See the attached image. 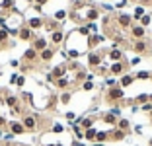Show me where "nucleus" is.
<instances>
[{
  "mask_svg": "<svg viewBox=\"0 0 152 146\" xmlns=\"http://www.w3.org/2000/svg\"><path fill=\"white\" fill-rule=\"evenodd\" d=\"M45 78L58 92H74L88 80V70L78 61H64L51 68Z\"/></svg>",
  "mask_w": 152,
  "mask_h": 146,
  "instance_id": "obj_1",
  "label": "nucleus"
},
{
  "mask_svg": "<svg viewBox=\"0 0 152 146\" xmlns=\"http://www.w3.org/2000/svg\"><path fill=\"white\" fill-rule=\"evenodd\" d=\"M90 37H92V33H90V29L86 26L74 27L68 33H64L63 49H64V55H66L68 61H78L80 57H86L92 51Z\"/></svg>",
  "mask_w": 152,
  "mask_h": 146,
  "instance_id": "obj_2",
  "label": "nucleus"
},
{
  "mask_svg": "<svg viewBox=\"0 0 152 146\" xmlns=\"http://www.w3.org/2000/svg\"><path fill=\"white\" fill-rule=\"evenodd\" d=\"M102 16V6L92 2V0H72L70 10H68V20L76 23V27L94 23Z\"/></svg>",
  "mask_w": 152,
  "mask_h": 146,
  "instance_id": "obj_3",
  "label": "nucleus"
},
{
  "mask_svg": "<svg viewBox=\"0 0 152 146\" xmlns=\"http://www.w3.org/2000/svg\"><path fill=\"white\" fill-rule=\"evenodd\" d=\"M72 0H47L41 6V12L45 14L43 18H51L55 22L63 23L68 18V10H70Z\"/></svg>",
  "mask_w": 152,
  "mask_h": 146,
  "instance_id": "obj_4",
  "label": "nucleus"
},
{
  "mask_svg": "<svg viewBox=\"0 0 152 146\" xmlns=\"http://www.w3.org/2000/svg\"><path fill=\"white\" fill-rule=\"evenodd\" d=\"M57 101H58V97L55 96V92H51V90L45 88V86H39L37 92L31 93L29 105H31L35 111H51V109H55Z\"/></svg>",
  "mask_w": 152,
  "mask_h": 146,
  "instance_id": "obj_5",
  "label": "nucleus"
},
{
  "mask_svg": "<svg viewBox=\"0 0 152 146\" xmlns=\"http://www.w3.org/2000/svg\"><path fill=\"white\" fill-rule=\"evenodd\" d=\"M23 26H26V14H22V12L12 10V12L0 16V27L8 31L10 37H18L20 29H22Z\"/></svg>",
  "mask_w": 152,
  "mask_h": 146,
  "instance_id": "obj_6",
  "label": "nucleus"
},
{
  "mask_svg": "<svg viewBox=\"0 0 152 146\" xmlns=\"http://www.w3.org/2000/svg\"><path fill=\"white\" fill-rule=\"evenodd\" d=\"M20 121H22L23 128H26V133H37L41 128V125H43V117L39 115V113H33V111H27V113H23L22 117H20Z\"/></svg>",
  "mask_w": 152,
  "mask_h": 146,
  "instance_id": "obj_7",
  "label": "nucleus"
},
{
  "mask_svg": "<svg viewBox=\"0 0 152 146\" xmlns=\"http://www.w3.org/2000/svg\"><path fill=\"white\" fill-rule=\"evenodd\" d=\"M105 101L115 105V107H123V101H125V92H123V88H121V86L105 88Z\"/></svg>",
  "mask_w": 152,
  "mask_h": 146,
  "instance_id": "obj_8",
  "label": "nucleus"
},
{
  "mask_svg": "<svg viewBox=\"0 0 152 146\" xmlns=\"http://www.w3.org/2000/svg\"><path fill=\"white\" fill-rule=\"evenodd\" d=\"M131 68V62L127 61V58H123V61H117V62H111L109 64V76H113V78H121L123 74H127Z\"/></svg>",
  "mask_w": 152,
  "mask_h": 146,
  "instance_id": "obj_9",
  "label": "nucleus"
},
{
  "mask_svg": "<svg viewBox=\"0 0 152 146\" xmlns=\"http://www.w3.org/2000/svg\"><path fill=\"white\" fill-rule=\"evenodd\" d=\"M131 51L133 53H137L140 57V55H150V51H152V41H148V39H137V41H133L131 39Z\"/></svg>",
  "mask_w": 152,
  "mask_h": 146,
  "instance_id": "obj_10",
  "label": "nucleus"
},
{
  "mask_svg": "<svg viewBox=\"0 0 152 146\" xmlns=\"http://www.w3.org/2000/svg\"><path fill=\"white\" fill-rule=\"evenodd\" d=\"M129 37L133 41H137V39H146V27H142L139 22H133V26H131V29H129Z\"/></svg>",
  "mask_w": 152,
  "mask_h": 146,
  "instance_id": "obj_11",
  "label": "nucleus"
},
{
  "mask_svg": "<svg viewBox=\"0 0 152 146\" xmlns=\"http://www.w3.org/2000/svg\"><path fill=\"white\" fill-rule=\"evenodd\" d=\"M26 26L29 27V29H33V31H37V29H41V27L45 26V18L43 16H26Z\"/></svg>",
  "mask_w": 152,
  "mask_h": 146,
  "instance_id": "obj_12",
  "label": "nucleus"
},
{
  "mask_svg": "<svg viewBox=\"0 0 152 146\" xmlns=\"http://www.w3.org/2000/svg\"><path fill=\"white\" fill-rule=\"evenodd\" d=\"M6 131H8V133H12L14 137H16V134H26V128H23V125H22V121H20V119L8 121V127H6Z\"/></svg>",
  "mask_w": 152,
  "mask_h": 146,
  "instance_id": "obj_13",
  "label": "nucleus"
},
{
  "mask_svg": "<svg viewBox=\"0 0 152 146\" xmlns=\"http://www.w3.org/2000/svg\"><path fill=\"white\" fill-rule=\"evenodd\" d=\"M10 47H14L12 37H10V33L6 29L0 27V51H6V49H10Z\"/></svg>",
  "mask_w": 152,
  "mask_h": 146,
  "instance_id": "obj_14",
  "label": "nucleus"
},
{
  "mask_svg": "<svg viewBox=\"0 0 152 146\" xmlns=\"http://www.w3.org/2000/svg\"><path fill=\"white\" fill-rule=\"evenodd\" d=\"M107 58H109V62L123 61L125 58V51L119 49V47H111V49H107Z\"/></svg>",
  "mask_w": 152,
  "mask_h": 146,
  "instance_id": "obj_15",
  "label": "nucleus"
},
{
  "mask_svg": "<svg viewBox=\"0 0 152 146\" xmlns=\"http://www.w3.org/2000/svg\"><path fill=\"white\" fill-rule=\"evenodd\" d=\"M63 43H64V33H63V29H57V31H53V33H51V47L58 49V47H61Z\"/></svg>",
  "mask_w": 152,
  "mask_h": 146,
  "instance_id": "obj_16",
  "label": "nucleus"
},
{
  "mask_svg": "<svg viewBox=\"0 0 152 146\" xmlns=\"http://www.w3.org/2000/svg\"><path fill=\"white\" fill-rule=\"evenodd\" d=\"M33 8V0H14V10L26 14V10Z\"/></svg>",
  "mask_w": 152,
  "mask_h": 146,
  "instance_id": "obj_17",
  "label": "nucleus"
},
{
  "mask_svg": "<svg viewBox=\"0 0 152 146\" xmlns=\"http://www.w3.org/2000/svg\"><path fill=\"white\" fill-rule=\"evenodd\" d=\"M55 55H57V49H55V47H51V45H49L47 49H43V51L39 53V61H41V62H51V61H53V57H55Z\"/></svg>",
  "mask_w": 152,
  "mask_h": 146,
  "instance_id": "obj_18",
  "label": "nucleus"
},
{
  "mask_svg": "<svg viewBox=\"0 0 152 146\" xmlns=\"http://www.w3.org/2000/svg\"><path fill=\"white\" fill-rule=\"evenodd\" d=\"M35 37H37V35H35V31L29 29L27 26H23L22 29H20V33H18V39H20V41H33Z\"/></svg>",
  "mask_w": 152,
  "mask_h": 146,
  "instance_id": "obj_19",
  "label": "nucleus"
},
{
  "mask_svg": "<svg viewBox=\"0 0 152 146\" xmlns=\"http://www.w3.org/2000/svg\"><path fill=\"white\" fill-rule=\"evenodd\" d=\"M43 29H45V31H49V33H53V31H57V29H63V23L55 22V20H51V18H45Z\"/></svg>",
  "mask_w": 152,
  "mask_h": 146,
  "instance_id": "obj_20",
  "label": "nucleus"
},
{
  "mask_svg": "<svg viewBox=\"0 0 152 146\" xmlns=\"http://www.w3.org/2000/svg\"><path fill=\"white\" fill-rule=\"evenodd\" d=\"M31 47L35 49L37 53H41L43 49H47V47H49V43H47V39H45V37H35V39L31 41Z\"/></svg>",
  "mask_w": 152,
  "mask_h": 146,
  "instance_id": "obj_21",
  "label": "nucleus"
},
{
  "mask_svg": "<svg viewBox=\"0 0 152 146\" xmlns=\"http://www.w3.org/2000/svg\"><path fill=\"white\" fill-rule=\"evenodd\" d=\"M133 82H134V74H131V72H127V74H123V76L119 78V86H121L123 90L129 88V86L133 84Z\"/></svg>",
  "mask_w": 152,
  "mask_h": 146,
  "instance_id": "obj_22",
  "label": "nucleus"
},
{
  "mask_svg": "<svg viewBox=\"0 0 152 146\" xmlns=\"http://www.w3.org/2000/svg\"><path fill=\"white\" fill-rule=\"evenodd\" d=\"M12 10H14V0H0V16H4Z\"/></svg>",
  "mask_w": 152,
  "mask_h": 146,
  "instance_id": "obj_23",
  "label": "nucleus"
},
{
  "mask_svg": "<svg viewBox=\"0 0 152 146\" xmlns=\"http://www.w3.org/2000/svg\"><path fill=\"white\" fill-rule=\"evenodd\" d=\"M127 137V133H123V131H119V128H113L111 133H109V142H119V140H123V138Z\"/></svg>",
  "mask_w": 152,
  "mask_h": 146,
  "instance_id": "obj_24",
  "label": "nucleus"
},
{
  "mask_svg": "<svg viewBox=\"0 0 152 146\" xmlns=\"http://www.w3.org/2000/svg\"><path fill=\"white\" fill-rule=\"evenodd\" d=\"M117 128L119 131H123V133H127L129 134V128H131V123H129V119H117Z\"/></svg>",
  "mask_w": 152,
  "mask_h": 146,
  "instance_id": "obj_25",
  "label": "nucleus"
},
{
  "mask_svg": "<svg viewBox=\"0 0 152 146\" xmlns=\"http://www.w3.org/2000/svg\"><path fill=\"white\" fill-rule=\"evenodd\" d=\"M80 90H84V92H92L94 90V74H88V80L80 86Z\"/></svg>",
  "mask_w": 152,
  "mask_h": 146,
  "instance_id": "obj_26",
  "label": "nucleus"
},
{
  "mask_svg": "<svg viewBox=\"0 0 152 146\" xmlns=\"http://www.w3.org/2000/svg\"><path fill=\"white\" fill-rule=\"evenodd\" d=\"M131 4L142 6V8H152V0H129Z\"/></svg>",
  "mask_w": 152,
  "mask_h": 146,
  "instance_id": "obj_27",
  "label": "nucleus"
},
{
  "mask_svg": "<svg viewBox=\"0 0 152 146\" xmlns=\"http://www.w3.org/2000/svg\"><path fill=\"white\" fill-rule=\"evenodd\" d=\"M70 97H72V92H61V96H58V101L64 105V103L70 101Z\"/></svg>",
  "mask_w": 152,
  "mask_h": 146,
  "instance_id": "obj_28",
  "label": "nucleus"
},
{
  "mask_svg": "<svg viewBox=\"0 0 152 146\" xmlns=\"http://www.w3.org/2000/svg\"><path fill=\"white\" fill-rule=\"evenodd\" d=\"M142 16H144V8H142V6H137V8H134V12H133V20H137V22H139Z\"/></svg>",
  "mask_w": 152,
  "mask_h": 146,
  "instance_id": "obj_29",
  "label": "nucleus"
},
{
  "mask_svg": "<svg viewBox=\"0 0 152 146\" xmlns=\"http://www.w3.org/2000/svg\"><path fill=\"white\" fill-rule=\"evenodd\" d=\"M139 23H140V26H142V27H146V26H150V23H152V16H150V14H144L142 18H140V20H139Z\"/></svg>",
  "mask_w": 152,
  "mask_h": 146,
  "instance_id": "obj_30",
  "label": "nucleus"
},
{
  "mask_svg": "<svg viewBox=\"0 0 152 146\" xmlns=\"http://www.w3.org/2000/svg\"><path fill=\"white\" fill-rule=\"evenodd\" d=\"M134 80H150V72L148 70H140L134 74Z\"/></svg>",
  "mask_w": 152,
  "mask_h": 146,
  "instance_id": "obj_31",
  "label": "nucleus"
},
{
  "mask_svg": "<svg viewBox=\"0 0 152 146\" xmlns=\"http://www.w3.org/2000/svg\"><path fill=\"white\" fill-rule=\"evenodd\" d=\"M16 86H18V88H23V86H26V76H23V74L18 76V80H16Z\"/></svg>",
  "mask_w": 152,
  "mask_h": 146,
  "instance_id": "obj_32",
  "label": "nucleus"
},
{
  "mask_svg": "<svg viewBox=\"0 0 152 146\" xmlns=\"http://www.w3.org/2000/svg\"><path fill=\"white\" fill-rule=\"evenodd\" d=\"M18 76H20V74H16V72H14V74L10 76V84H16V80H18Z\"/></svg>",
  "mask_w": 152,
  "mask_h": 146,
  "instance_id": "obj_33",
  "label": "nucleus"
},
{
  "mask_svg": "<svg viewBox=\"0 0 152 146\" xmlns=\"http://www.w3.org/2000/svg\"><path fill=\"white\" fill-rule=\"evenodd\" d=\"M70 146H86V144H84L82 140H72V142H70Z\"/></svg>",
  "mask_w": 152,
  "mask_h": 146,
  "instance_id": "obj_34",
  "label": "nucleus"
},
{
  "mask_svg": "<svg viewBox=\"0 0 152 146\" xmlns=\"http://www.w3.org/2000/svg\"><path fill=\"white\" fill-rule=\"evenodd\" d=\"M10 66H14V68L20 66V61H10Z\"/></svg>",
  "mask_w": 152,
  "mask_h": 146,
  "instance_id": "obj_35",
  "label": "nucleus"
},
{
  "mask_svg": "<svg viewBox=\"0 0 152 146\" xmlns=\"http://www.w3.org/2000/svg\"><path fill=\"white\" fill-rule=\"evenodd\" d=\"M140 62V57H137V58H133V61H131V66H133V64H139Z\"/></svg>",
  "mask_w": 152,
  "mask_h": 146,
  "instance_id": "obj_36",
  "label": "nucleus"
},
{
  "mask_svg": "<svg viewBox=\"0 0 152 146\" xmlns=\"http://www.w3.org/2000/svg\"><path fill=\"white\" fill-rule=\"evenodd\" d=\"M148 146H152V138H148Z\"/></svg>",
  "mask_w": 152,
  "mask_h": 146,
  "instance_id": "obj_37",
  "label": "nucleus"
},
{
  "mask_svg": "<svg viewBox=\"0 0 152 146\" xmlns=\"http://www.w3.org/2000/svg\"><path fill=\"white\" fill-rule=\"evenodd\" d=\"M148 117H150V123H152V111H150V113H148Z\"/></svg>",
  "mask_w": 152,
  "mask_h": 146,
  "instance_id": "obj_38",
  "label": "nucleus"
}]
</instances>
